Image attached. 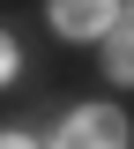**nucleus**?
Masks as SVG:
<instances>
[{"label": "nucleus", "instance_id": "1", "mask_svg": "<svg viewBox=\"0 0 134 149\" xmlns=\"http://www.w3.org/2000/svg\"><path fill=\"white\" fill-rule=\"evenodd\" d=\"M127 134H134V127L119 119L112 104H82L75 119L60 127V142H52V149H127Z\"/></svg>", "mask_w": 134, "mask_h": 149}, {"label": "nucleus", "instance_id": "2", "mask_svg": "<svg viewBox=\"0 0 134 149\" xmlns=\"http://www.w3.org/2000/svg\"><path fill=\"white\" fill-rule=\"evenodd\" d=\"M45 15H52L60 37H104L119 15V0H45Z\"/></svg>", "mask_w": 134, "mask_h": 149}, {"label": "nucleus", "instance_id": "3", "mask_svg": "<svg viewBox=\"0 0 134 149\" xmlns=\"http://www.w3.org/2000/svg\"><path fill=\"white\" fill-rule=\"evenodd\" d=\"M104 74H112V82H134V30L104 37Z\"/></svg>", "mask_w": 134, "mask_h": 149}, {"label": "nucleus", "instance_id": "4", "mask_svg": "<svg viewBox=\"0 0 134 149\" xmlns=\"http://www.w3.org/2000/svg\"><path fill=\"white\" fill-rule=\"evenodd\" d=\"M8 74H15V37L0 30V82H8Z\"/></svg>", "mask_w": 134, "mask_h": 149}, {"label": "nucleus", "instance_id": "5", "mask_svg": "<svg viewBox=\"0 0 134 149\" xmlns=\"http://www.w3.org/2000/svg\"><path fill=\"white\" fill-rule=\"evenodd\" d=\"M119 30H134V0H127V8H119Z\"/></svg>", "mask_w": 134, "mask_h": 149}, {"label": "nucleus", "instance_id": "6", "mask_svg": "<svg viewBox=\"0 0 134 149\" xmlns=\"http://www.w3.org/2000/svg\"><path fill=\"white\" fill-rule=\"evenodd\" d=\"M0 149H30V142H22V134H0Z\"/></svg>", "mask_w": 134, "mask_h": 149}]
</instances>
